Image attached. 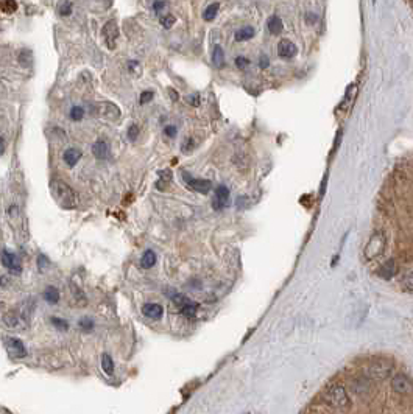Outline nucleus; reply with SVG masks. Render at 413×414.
<instances>
[{
    "label": "nucleus",
    "instance_id": "nucleus-1",
    "mask_svg": "<svg viewBox=\"0 0 413 414\" xmlns=\"http://www.w3.org/2000/svg\"><path fill=\"white\" fill-rule=\"evenodd\" d=\"M50 190L61 207H64V209H73V207H76L78 196L75 193V190L70 185H67L64 181L53 179L50 182Z\"/></svg>",
    "mask_w": 413,
    "mask_h": 414
},
{
    "label": "nucleus",
    "instance_id": "nucleus-2",
    "mask_svg": "<svg viewBox=\"0 0 413 414\" xmlns=\"http://www.w3.org/2000/svg\"><path fill=\"white\" fill-rule=\"evenodd\" d=\"M324 400L327 405L337 409H346L349 406V395L342 385H331L324 391Z\"/></svg>",
    "mask_w": 413,
    "mask_h": 414
},
{
    "label": "nucleus",
    "instance_id": "nucleus-3",
    "mask_svg": "<svg viewBox=\"0 0 413 414\" xmlns=\"http://www.w3.org/2000/svg\"><path fill=\"white\" fill-rule=\"evenodd\" d=\"M102 36L109 50H116L119 39V27L116 21H108L102 28Z\"/></svg>",
    "mask_w": 413,
    "mask_h": 414
},
{
    "label": "nucleus",
    "instance_id": "nucleus-4",
    "mask_svg": "<svg viewBox=\"0 0 413 414\" xmlns=\"http://www.w3.org/2000/svg\"><path fill=\"white\" fill-rule=\"evenodd\" d=\"M384 246H385V237H384V234L376 232V234L370 238V242H368L367 248H365V257H367V259H374V257H377L379 254L384 251Z\"/></svg>",
    "mask_w": 413,
    "mask_h": 414
},
{
    "label": "nucleus",
    "instance_id": "nucleus-5",
    "mask_svg": "<svg viewBox=\"0 0 413 414\" xmlns=\"http://www.w3.org/2000/svg\"><path fill=\"white\" fill-rule=\"evenodd\" d=\"M390 372H391V364H388L385 361L371 363L367 369L368 378H373V380H384L385 377L390 375Z\"/></svg>",
    "mask_w": 413,
    "mask_h": 414
},
{
    "label": "nucleus",
    "instance_id": "nucleus-6",
    "mask_svg": "<svg viewBox=\"0 0 413 414\" xmlns=\"http://www.w3.org/2000/svg\"><path fill=\"white\" fill-rule=\"evenodd\" d=\"M95 111H97L95 114L109 120V122H114L120 117V109L114 103H108V101L97 103L95 105Z\"/></svg>",
    "mask_w": 413,
    "mask_h": 414
},
{
    "label": "nucleus",
    "instance_id": "nucleus-7",
    "mask_svg": "<svg viewBox=\"0 0 413 414\" xmlns=\"http://www.w3.org/2000/svg\"><path fill=\"white\" fill-rule=\"evenodd\" d=\"M183 179L186 181V184L189 185L190 190H194V192H198V193H209L211 188H212V182L208 181V179H195V178H190L189 173H183Z\"/></svg>",
    "mask_w": 413,
    "mask_h": 414
},
{
    "label": "nucleus",
    "instance_id": "nucleus-8",
    "mask_svg": "<svg viewBox=\"0 0 413 414\" xmlns=\"http://www.w3.org/2000/svg\"><path fill=\"white\" fill-rule=\"evenodd\" d=\"M5 347L7 352L10 354V357L21 360L27 357V349L24 346V343L18 338H5Z\"/></svg>",
    "mask_w": 413,
    "mask_h": 414
},
{
    "label": "nucleus",
    "instance_id": "nucleus-9",
    "mask_svg": "<svg viewBox=\"0 0 413 414\" xmlns=\"http://www.w3.org/2000/svg\"><path fill=\"white\" fill-rule=\"evenodd\" d=\"M391 389L394 392H399V394H410L413 391V383L407 375L396 374L391 378Z\"/></svg>",
    "mask_w": 413,
    "mask_h": 414
},
{
    "label": "nucleus",
    "instance_id": "nucleus-10",
    "mask_svg": "<svg viewBox=\"0 0 413 414\" xmlns=\"http://www.w3.org/2000/svg\"><path fill=\"white\" fill-rule=\"evenodd\" d=\"M229 204V188L226 185H220L215 188V193L212 198V207L215 211H221Z\"/></svg>",
    "mask_w": 413,
    "mask_h": 414
},
{
    "label": "nucleus",
    "instance_id": "nucleus-11",
    "mask_svg": "<svg viewBox=\"0 0 413 414\" xmlns=\"http://www.w3.org/2000/svg\"><path fill=\"white\" fill-rule=\"evenodd\" d=\"M4 324L10 329H14V330H19V329H24L27 327V320L24 318L22 313H18V312H8L7 315H4Z\"/></svg>",
    "mask_w": 413,
    "mask_h": 414
},
{
    "label": "nucleus",
    "instance_id": "nucleus-12",
    "mask_svg": "<svg viewBox=\"0 0 413 414\" xmlns=\"http://www.w3.org/2000/svg\"><path fill=\"white\" fill-rule=\"evenodd\" d=\"M2 263L7 269H10L11 273L14 274H19L22 271V265H21V260L16 257V254L10 252L8 249H4L2 251Z\"/></svg>",
    "mask_w": 413,
    "mask_h": 414
},
{
    "label": "nucleus",
    "instance_id": "nucleus-13",
    "mask_svg": "<svg viewBox=\"0 0 413 414\" xmlns=\"http://www.w3.org/2000/svg\"><path fill=\"white\" fill-rule=\"evenodd\" d=\"M298 53V47L290 39H281L278 44V55L284 59H292Z\"/></svg>",
    "mask_w": 413,
    "mask_h": 414
},
{
    "label": "nucleus",
    "instance_id": "nucleus-14",
    "mask_svg": "<svg viewBox=\"0 0 413 414\" xmlns=\"http://www.w3.org/2000/svg\"><path fill=\"white\" fill-rule=\"evenodd\" d=\"M92 153L94 156L100 159V161H105V159L108 157L109 154V145H108V142L105 139H99L97 142H94V145H92Z\"/></svg>",
    "mask_w": 413,
    "mask_h": 414
},
{
    "label": "nucleus",
    "instance_id": "nucleus-15",
    "mask_svg": "<svg viewBox=\"0 0 413 414\" xmlns=\"http://www.w3.org/2000/svg\"><path fill=\"white\" fill-rule=\"evenodd\" d=\"M83 153L81 150H78V148H69L64 151V154H62V161L66 162L67 167H75L78 164V161L81 159Z\"/></svg>",
    "mask_w": 413,
    "mask_h": 414
},
{
    "label": "nucleus",
    "instance_id": "nucleus-16",
    "mask_svg": "<svg viewBox=\"0 0 413 414\" xmlns=\"http://www.w3.org/2000/svg\"><path fill=\"white\" fill-rule=\"evenodd\" d=\"M142 313L147 318H150V320H159L164 315V308L159 304H145L142 307Z\"/></svg>",
    "mask_w": 413,
    "mask_h": 414
},
{
    "label": "nucleus",
    "instance_id": "nucleus-17",
    "mask_svg": "<svg viewBox=\"0 0 413 414\" xmlns=\"http://www.w3.org/2000/svg\"><path fill=\"white\" fill-rule=\"evenodd\" d=\"M396 271H398V268H396V262L393 260V259H390L388 262H385L382 266L379 268V271H377V274L382 277V279H391L394 274H396Z\"/></svg>",
    "mask_w": 413,
    "mask_h": 414
},
{
    "label": "nucleus",
    "instance_id": "nucleus-18",
    "mask_svg": "<svg viewBox=\"0 0 413 414\" xmlns=\"http://www.w3.org/2000/svg\"><path fill=\"white\" fill-rule=\"evenodd\" d=\"M254 35H256V31H254L253 27H242L235 31V35H234V39L237 42H243V41H250L251 38H254Z\"/></svg>",
    "mask_w": 413,
    "mask_h": 414
},
{
    "label": "nucleus",
    "instance_id": "nucleus-19",
    "mask_svg": "<svg viewBox=\"0 0 413 414\" xmlns=\"http://www.w3.org/2000/svg\"><path fill=\"white\" fill-rule=\"evenodd\" d=\"M212 62L217 69H221L225 66V52H223V47L221 45H215L214 50H212Z\"/></svg>",
    "mask_w": 413,
    "mask_h": 414
},
{
    "label": "nucleus",
    "instance_id": "nucleus-20",
    "mask_svg": "<svg viewBox=\"0 0 413 414\" xmlns=\"http://www.w3.org/2000/svg\"><path fill=\"white\" fill-rule=\"evenodd\" d=\"M268 30H270V33H272L273 36H279L282 33L284 24H282V21L278 18V16H272V18L268 19Z\"/></svg>",
    "mask_w": 413,
    "mask_h": 414
},
{
    "label": "nucleus",
    "instance_id": "nucleus-21",
    "mask_svg": "<svg viewBox=\"0 0 413 414\" xmlns=\"http://www.w3.org/2000/svg\"><path fill=\"white\" fill-rule=\"evenodd\" d=\"M353 391L357 392V394H362V392H367L370 389V381L368 378H365V377H360V378H356L353 383Z\"/></svg>",
    "mask_w": 413,
    "mask_h": 414
},
{
    "label": "nucleus",
    "instance_id": "nucleus-22",
    "mask_svg": "<svg viewBox=\"0 0 413 414\" xmlns=\"http://www.w3.org/2000/svg\"><path fill=\"white\" fill-rule=\"evenodd\" d=\"M153 10L157 14V18H162V16H166V14H170L169 13L170 11V4L167 2V0H154Z\"/></svg>",
    "mask_w": 413,
    "mask_h": 414
},
{
    "label": "nucleus",
    "instance_id": "nucleus-23",
    "mask_svg": "<svg viewBox=\"0 0 413 414\" xmlns=\"http://www.w3.org/2000/svg\"><path fill=\"white\" fill-rule=\"evenodd\" d=\"M218 10H220V4H218V2H214V4H211L209 7H206V10H204V13H203V19H204L206 22L214 21V19L217 18Z\"/></svg>",
    "mask_w": 413,
    "mask_h": 414
},
{
    "label": "nucleus",
    "instance_id": "nucleus-24",
    "mask_svg": "<svg viewBox=\"0 0 413 414\" xmlns=\"http://www.w3.org/2000/svg\"><path fill=\"white\" fill-rule=\"evenodd\" d=\"M19 64L22 67H31V64H33V52L24 49L19 55Z\"/></svg>",
    "mask_w": 413,
    "mask_h": 414
},
{
    "label": "nucleus",
    "instance_id": "nucleus-25",
    "mask_svg": "<svg viewBox=\"0 0 413 414\" xmlns=\"http://www.w3.org/2000/svg\"><path fill=\"white\" fill-rule=\"evenodd\" d=\"M173 302L177 304V307L180 308V312H181L183 308H186V307H189V305L194 304V302L190 300L189 297H186L184 294H180V293H173Z\"/></svg>",
    "mask_w": 413,
    "mask_h": 414
},
{
    "label": "nucleus",
    "instance_id": "nucleus-26",
    "mask_svg": "<svg viewBox=\"0 0 413 414\" xmlns=\"http://www.w3.org/2000/svg\"><path fill=\"white\" fill-rule=\"evenodd\" d=\"M102 368L105 371L106 375H113L114 374V361L111 358L108 354H103L102 355Z\"/></svg>",
    "mask_w": 413,
    "mask_h": 414
},
{
    "label": "nucleus",
    "instance_id": "nucleus-27",
    "mask_svg": "<svg viewBox=\"0 0 413 414\" xmlns=\"http://www.w3.org/2000/svg\"><path fill=\"white\" fill-rule=\"evenodd\" d=\"M156 263V254L153 252V251H147L144 256H142V259H140V266L142 268H151L153 265Z\"/></svg>",
    "mask_w": 413,
    "mask_h": 414
},
{
    "label": "nucleus",
    "instance_id": "nucleus-28",
    "mask_svg": "<svg viewBox=\"0 0 413 414\" xmlns=\"http://www.w3.org/2000/svg\"><path fill=\"white\" fill-rule=\"evenodd\" d=\"M356 93H357V86H356V84H351V86H349V89L346 90V95H345V100H343V103L340 105V108H342V109H345V108H348V106H349V103H351V101L354 100V97H356Z\"/></svg>",
    "mask_w": 413,
    "mask_h": 414
},
{
    "label": "nucleus",
    "instance_id": "nucleus-29",
    "mask_svg": "<svg viewBox=\"0 0 413 414\" xmlns=\"http://www.w3.org/2000/svg\"><path fill=\"white\" fill-rule=\"evenodd\" d=\"M44 297L47 299V302H50V304H56L59 300V291L55 288V286H49L44 293Z\"/></svg>",
    "mask_w": 413,
    "mask_h": 414
},
{
    "label": "nucleus",
    "instance_id": "nucleus-30",
    "mask_svg": "<svg viewBox=\"0 0 413 414\" xmlns=\"http://www.w3.org/2000/svg\"><path fill=\"white\" fill-rule=\"evenodd\" d=\"M172 178H173V174H172L170 170H162V171H159V182H157V187L164 188V187L172 181Z\"/></svg>",
    "mask_w": 413,
    "mask_h": 414
},
{
    "label": "nucleus",
    "instance_id": "nucleus-31",
    "mask_svg": "<svg viewBox=\"0 0 413 414\" xmlns=\"http://www.w3.org/2000/svg\"><path fill=\"white\" fill-rule=\"evenodd\" d=\"M2 11L5 14H13L18 11V4H16V0H2Z\"/></svg>",
    "mask_w": 413,
    "mask_h": 414
},
{
    "label": "nucleus",
    "instance_id": "nucleus-32",
    "mask_svg": "<svg viewBox=\"0 0 413 414\" xmlns=\"http://www.w3.org/2000/svg\"><path fill=\"white\" fill-rule=\"evenodd\" d=\"M58 13L61 16H69L72 14V4L69 2V0H62V2L58 5Z\"/></svg>",
    "mask_w": 413,
    "mask_h": 414
},
{
    "label": "nucleus",
    "instance_id": "nucleus-33",
    "mask_svg": "<svg viewBox=\"0 0 413 414\" xmlns=\"http://www.w3.org/2000/svg\"><path fill=\"white\" fill-rule=\"evenodd\" d=\"M83 117H85V109H83V108H80V106H73V108L70 109V119H72L73 122H80Z\"/></svg>",
    "mask_w": 413,
    "mask_h": 414
},
{
    "label": "nucleus",
    "instance_id": "nucleus-34",
    "mask_svg": "<svg viewBox=\"0 0 413 414\" xmlns=\"http://www.w3.org/2000/svg\"><path fill=\"white\" fill-rule=\"evenodd\" d=\"M159 22L162 24L164 28H172L175 25V22H177V18H175V16L170 13V14H166V16H162V18H159Z\"/></svg>",
    "mask_w": 413,
    "mask_h": 414
},
{
    "label": "nucleus",
    "instance_id": "nucleus-35",
    "mask_svg": "<svg viewBox=\"0 0 413 414\" xmlns=\"http://www.w3.org/2000/svg\"><path fill=\"white\" fill-rule=\"evenodd\" d=\"M190 106L192 108H197V106H200V95L198 93H190V95H187V97L184 98Z\"/></svg>",
    "mask_w": 413,
    "mask_h": 414
},
{
    "label": "nucleus",
    "instance_id": "nucleus-36",
    "mask_svg": "<svg viewBox=\"0 0 413 414\" xmlns=\"http://www.w3.org/2000/svg\"><path fill=\"white\" fill-rule=\"evenodd\" d=\"M197 308H198V307H197V304L194 302L192 305H189V307L183 308V310H181V313H183L184 316H187V318H194V316L197 315Z\"/></svg>",
    "mask_w": 413,
    "mask_h": 414
},
{
    "label": "nucleus",
    "instance_id": "nucleus-37",
    "mask_svg": "<svg viewBox=\"0 0 413 414\" xmlns=\"http://www.w3.org/2000/svg\"><path fill=\"white\" fill-rule=\"evenodd\" d=\"M402 285H404V288H405V290L413 291V271H411V273H408V274L404 277Z\"/></svg>",
    "mask_w": 413,
    "mask_h": 414
},
{
    "label": "nucleus",
    "instance_id": "nucleus-38",
    "mask_svg": "<svg viewBox=\"0 0 413 414\" xmlns=\"http://www.w3.org/2000/svg\"><path fill=\"white\" fill-rule=\"evenodd\" d=\"M52 324L61 330H67V327H69V324L64 320H61V318H52Z\"/></svg>",
    "mask_w": 413,
    "mask_h": 414
},
{
    "label": "nucleus",
    "instance_id": "nucleus-39",
    "mask_svg": "<svg viewBox=\"0 0 413 414\" xmlns=\"http://www.w3.org/2000/svg\"><path fill=\"white\" fill-rule=\"evenodd\" d=\"M137 137H139V126L133 123V125L130 126V128H128V139H130L131 142H134Z\"/></svg>",
    "mask_w": 413,
    "mask_h": 414
},
{
    "label": "nucleus",
    "instance_id": "nucleus-40",
    "mask_svg": "<svg viewBox=\"0 0 413 414\" xmlns=\"http://www.w3.org/2000/svg\"><path fill=\"white\" fill-rule=\"evenodd\" d=\"M154 97V93L151 92V90H147V92H142V95H140V100H139V103L140 105H145V103H148V101H151V98Z\"/></svg>",
    "mask_w": 413,
    "mask_h": 414
},
{
    "label": "nucleus",
    "instance_id": "nucleus-41",
    "mask_svg": "<svg viewBox=\"0 0 413 414\" xmlns=\"http://www.w3.org/2000/svg\"><path fill=\"white\" fill-rule=\"evenodd\" d=\"M181 148H183V153H190V151H192L194 150V139L189 137L186 142H183Z\"/></svg>",
    "mask_w": 413,
    "mask_h": 414
},
{
    "label": "nucleus",
    "instance_id": "nucleus-42",
    "mask_svg": "<svg viewBox=\"0 0 413 414\" xmlns=\"http://www.w3.org/2000/svg\"><path fill=\"white\" fill-rule=\"evenodd\" d=\"M235 66L243 70V69H246V67L250 66V59H248V58H243V56H239V58L235 59Z\"/></svg>",
    "mask_w": 413,
    "mask_h": 414
},
{
    "label": "nucleus",
    "instance_id": "nucleus-43",
    "mask_svg": "<svg viewBox=\"0 0 413 414\" xmlns=\"http://www.w3.org/2000/svg\"><path fill=\"white\" fill-rule=\"evenodd\" d=\"M128 70H130L131 73H134V70H136L137 76H139L140 72H142V69H140V66H139L137 61H130V62H128Z\"/></svg>",
    "mask_w": 413,
    "mask_h": 414
},
{
    "label": "nucleus",
    "instance_id": "nucleus-44",
    "mask_svg": "<svg viewBox=\"0 0 413 414\" xmlns=\"http://www.w3.org/2000/svg\"><path fill=\"white\" fill-rule=\"evenodd\" d=\"M177 126H173V125H169V126H166L164 128V134L167 136V137H175L177 136Z\"/></svg>",
    "mask_w": 413,
    "mask_h": 414
},
{
    "label": "nucleus",
    "instance_id": "nucleus-45",
    "mask_svg": "<svg viewBox=\"0 0 413 414\" xmlns=\"http://www.w3.org/2000/svg\"><path fill=\"white\" fill-rule=\"evenodd\" d=\"M80 327H83V329H88V330H91V329L94 327V323H92L91 320H88V318H86V320H81V321H80Z\"/></svg>",
    "mask_w": 413,
    "mask_h": 414
},
{
    "label": "nucleus",
    "instance_id": "nucleus-46",
    "mask_svg": "<svg viewBox=\"0 0 413 414\" xmlns=\"http://www.w3.org/2000/svg\"><path fill=\"white\" fill-rule=\"evenodd\" d=\"M169 95L172 97V100H173V101H178V98H180V97H178V93H177V90H175V89H169Z\"/></svg>",
    "mask_w": 413,
    "mask_h": 414
},
{
    "label": "nucleus",
    "instance_id": "nucleus-47",
    "mask_svg": "<svg viewBox=\"0 0 413 414\" xmlns=\"http://www.w3.org/2000/svg\"><path fill=\"white\" fill-rule=\"evenodd\" d=\"M261 66H262L264 69L268 66V58H267V56H262V62H261Z\"/></svg>",
    "mask_w": 413,
    "mask_h": 414
},
{
    "label": "nucleus",
    "instance_id": "nucleus-48",
    "mask_svg": "<svg viewBox=\"0 0 413 414\" xmlns=\"http://www.w3.org/2000/svg\"><path fill=\"white\" fill-rule=\"evenodd\" d=\"M0 153H2V154L5 153V139L4 137H2V148H0Z\"/></svg>",
    "mask_w": 413,
    "mask_h": 414
}]
</instances>
